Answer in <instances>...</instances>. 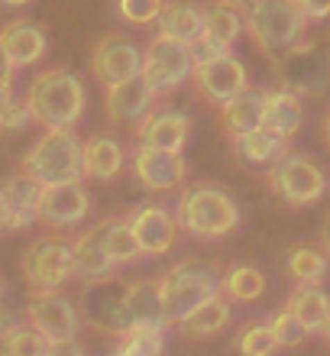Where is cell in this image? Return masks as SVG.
I'll return each instance as SVG.
<instances>
[{
	"instance_id": "obj_1",
	"label": "cell",
	"mask_w": 330,
	"mask_h": 356,
	"mask_svg": "<svg viewBox=\"0 0 330 356\" xmlns=\"http://www.w3.org/2000/svg\"><path fill=\"white\" fill-rule=\"evenodd\" d=\"M23 101L29 107V117L46 130H75L88 107V91L78 75L65 68H49L29 81Z\"/></svg>"
},
{
	"instance_id": "obj_2",
	"label": "cell",
	"mask_w": 330,
	"mask_h": 356,
	"mask_svg": "<svg viewBox=\"0 0 330 356\" xmlns=\"http://www.w3.org/2000/svg\"><path fill=\"white\" fill-rule=\"evenodd\" d=\"M175 224L201 240H220L233 234L240 224V207L224 188L217 185H191L181 191L175 207Z\"/></svg>"
},
{
	"instance_id": "obj_3",
	"label": "cell",
	"mask_w": 330,
	"mask_h": 356,
	"mask_svg": "<svg viewBox=\"0 0 330 356\" xmlns=\"http://www.w3.org/2000/svg\"><path fill=\"white\" fill-rule=\"evenodd\" d=\"M243 19L249 39L269 58H279L298 46L304 26H308V19L302 17L295 0H253L243 10Z\"/></svg>"
},
{
	"instance_id": "obj_4",
	"label": "cell",
	"mask_w": 330,
	"mask_h": 356,
	"mask_svg": "<svg viewBox=\"0 0 330 356\" xmlns=\"http://www.w3.org/2000/svg\"><path fill=\"white\" fill-rule=\"evenodd\" d=\"M23 172L33 175L42 188L65 185V181H81V140L75 130H46L33 143V149L23 159Z\"/></svg>"
},
{
	"instance_id": "obj_5",
	"label": "cell",
	"mask_w": 330,
	"mask_h": 356,
	"mask_svg": "<svg viewBox=\"0 0 330 356\" xmlns=\"http://www.w3.org/2000/svg\"><path fill=\"white\" fill-rule=\"evenodd\" d=\"M217 291H220V279H217V272H214V266L198 263V259H185V263L172 266L159 279L165 321L169 324H181L191 311L198 308V305H204Z\"/></svg>"
},
{
	"instance_id": "obj_6",
	"label": "cell",
	"mask_w": 330,
	"mask_h": 356,
	"mask_svg": "<svg viewBox=\"0 0 330 356\" xmlns=\"http://www.w3.org/2000/svg\"><path fill=\"white\" fill-rule=\"evenodd\" d=\"M272 72L279 78V88L292 94H327L330 91V49L327 42H298L285 56L272 58Z\"/></svg>"
},
{
	"instance_id": "obj_7",
	"label": "cell",
	"mask_w": 330,
	"mask_h": 356,
	"mask_svg": "<svg viewBox=\"0 0 330 356\" xmlns=\"http://www.w3.org/2000/svg\"><path fill=\"white\" fill-rule=\"evenodd\" d=\"M126 295H130V282L120 279V275H104V279L85 282L81 291H78V311H81V318L91 327L123 337L133 327Z\"/></svg>"
},
{
	"instance_id": "obj_8",
	"label": "cell",
	"mask_w": 330,
	"mask_h": 356,
	"mask_svg": "<svg viewBox=\"0 0 330 356\" xmlns=\"http://www.w3.org/2000/svg\"><path fill=\"white\" fill-rule=\"evenodd\" d=\"M265 178L285 204L292 207H304L321 201L324 191H327V175L311 156L304 152H285L282 159L265 169Z\"/></svg>"
},
{
	"instance_id": "obj_9",
	"label": "cell",
	"mask_w": 330,
	"mask_h": 356,
	"mask_svg": "<svg viewBox=\"0 0 330 356\" xmlns=\"http://www.w3.org/2000/svg\"><path fill=\"white\" fill-rule=\"evenodd\" d=\"M195 65H191V52L185 42H175L169 36H152V42L142 52V81L152 88L156 97L172 94L191 78Z\"/></svg>"
},
{
	"instance_id": "obj_10",
	"label": "cell",
	"mask_w": 330,
	"mask_h": 356,
	"mask_svg": "<svg viewBox=\"0 0 330 356\" xmlns=\"http://www.w3.org/2000/svg\"><path fill=\"white\" fill-rule=\"evenodd\" d=\"M23 275L33 291H58L75 269H72V243L62 236H39L23 253Z\"/></svg>"
},
{
	"instance_id": "obj_11",
	"label": "cell",
	"mask_w": 330,
	"mask_h": 356,
	"mask_svg": "<svg viewBox=\"0 0 330 356\" xmlns=\"http://www.w3.org/2000/svg\"><path fill=\"white\" fill-rule=\"evenodd\" d=\"M29 324L49 340V347L75 343L78 334V308L62 291H33L26 305Z\"/></svg>"
},
{
	"instance_id": "obj_12",
	"label": "cell",
	"mask_w": 330,
	"mask_h": 356,
	"mask_svg": "<svg viewBox=\"0 0 330 356\" xmlns=\"http://www.w3.org/2000/svg\"><path fill=\"white\" fill-rule=\"evenodd\" d=\"M91 72L104 88H113L120 81H130L142 72V52L133 46V39L120 36V33H107L94 49L91 58Z\"/></svg>"
},
{
	"instance_id": "obj_13",
	"label": "cell",
	"mask_w": 330,
	"mask_h": 356,
	"mask_svg": "<svg viewBox=\"0 0 330 356\" xmlns=\"http://www.w3.org/2000/svg\"><path fill=\"white\" fill-rule=\"evenodd\" d=\"M88 214H91V195L85 191L81 181H65V185L42 188L39 214H36L39 224L65 230V227H78Z\"/></svg>"
},
{
	"instance_id": "obj_14",
	"label": "cell",
	"mask_w": 330,
	"mask_h": 356,
	"mask_svg": "<svg viewBox=\"0 0 330 356\" xmlns=\"http://www.w3.org/2000/svg\"><path fill=\"white\" fill-rule=\"evenodd\" d=\"M133 175L146 191H175L188 178V162L181 152H162L140 143L133 152Z\"/></svg>"
},
{
	"instance_id": "obj_15",
	"label": "cell",
	"mask_w": 330,
	"mask_h": 356,
	"mask_svg": "<svg viewBox=\"0 0 330 356\" xmlns=\"http://www.w3.org/2000/svg\"><path fill=\"white\" fill-rule=\"evenodd\" d=\"M191 78H195V88H198L211 104H217V107H224L226 101H233L236 94H243L246 88H249L246 65L233 52L224 58H214L208 65H195Z\"/></svg>"
},
{
	"instance_id": "obj_16",
	"label": "cell",
	"mask_w": 330,
	"mask_h": 356,
	"mask_svg": "<svg viewBox=\"0 0 330 356\" xmlns=\"http://www.w3.org/2000/svg\"><path fill=\"white\" fill-rule=\"evenodd\" d=\"M126 220H130L133 234H136L146 256H165L175 246L179 224H175V214L165 211L162 204H140Z\"/></svg>"
},
{
	"instance_id": "obj_17",
	"label": "cell",
	"mask_w": 330,
	"mask_h": 356,
	"mask_svg": "<svg viewBox=\"0 0 330 356\" xmlns=\"http://www.w3.org/2000/svg\"><path fill=\"white\" fill-rule=\"evenodd\" d=\"M136 136L152 149L181 152L191 140V117L181 111H149L136 123Z\"/></svg>"
},
{
	"instance_id": "obj_18",
	"label": "cell",
	"mask_w": 330,
	"mask_h": 356,
	"mask_svg": "<svg viewBox=\"0 0 330 356\" xmlns=\"http://www.w3.org/2000/svg\"><path fill=\"white\" fill-rule=\"evenodd\" d=\"M72 269H75V279L81 282H94L113 275V259L104 246V220L94 227H88L72 240Z\"/></svg>"
},
{
	"instance_id": "obj_19",
	"label": "cell",
	"mask_w": 330,
	"mask_h": 356,
	"mask_svg": "<svg viewBox=\"0 0 330 356\" xmlns=\"http://www.w3.org/2000/svg\"><path fill=\"white\" fill-rule=\"evenodd\" d=\"M152 88L142 81V75L120 81V85L107 88L104 94V111L110 117V123H140L152 107Z\"/></svg>"
},
{
	"instance_id": "obj_20",
	"label": "cell",
	"mask_w": 330,
	"mask_h": 356,
	"mask_svg": "<svg viewBox=\"0 0 330 356\" xmlns=\"http://www.w3.org/2000/svg\"><path fill=\"white\" fill-rule=\"evenodd\" d=\"M0 195H3V204L10 214V230H23V227L36 224L39 197H42V185L36 178L26 172H17L0 185Z\"/></svg>"
},
{
	"instance_id": "obj_21",
	"label": "cell",
	"mask_w": 330,
	"mask_h": 356,
	"mask_svg": "<svg viewBox=\"0 0 330 356\" xmlns=\"http://www.w3.org/2000/svg\"><path fill=\"white\" fill-rule=\"evenodd\" d=\"M0 49L7 52L13 68L36 65L39 58L46 56V33L29 19H13L0 29Z\"/></svg>"
},
{
	"instance_id": "obj_22",
	"label": "cell",
	"mask_w": 330,
	"mask_h": 356,
	"mask_svg": "<svg viewBox=\"0 0 330 356\" xmlns=\"http://www.w3.org/2000/svg\"><path fill=\"white\" fill-rule=\"evenodd\" d=\"M302 123H304V107H302V97H298V94L285 91V88L265 91V104H263L265 130L288 143L295 133L302 130Z\"/></svg>"
},
{
	"instance_id": "obj_23",
	"label": "cell",
	"mask_w": 330,
	"mask_h": 356,
	"mask_svg": "<svg viewBox=\"0 0 330 356\" xmlns=\"http://www.w3.org/2000/svg\"><path fill=\"white\" fill-rule=\"evenodd\" d=\"M285 311H292L298 324L311 334H324L330 321V295L321 289V285H295L285 298Z\"/></svg>"
},
{
	"instance_id": "obj_24",
	"label": "cell",
	"mask_w": 330,
	"mask_h": 356,
	"mask_svg": "<svg viewBox=\"0 0 330 356\" xmlns=\"http://www.w3.org/2000/svg\"><path fill=\"white\" fill-rule=\"evenodd\" d=\"M81 169L88 178L110 181L123 169V146L107 133H94L81 143Z\"/></svg>"
},
{
	"instance_id": "obj_25",
	"label": "cell",
	"mask_w": 330,
	"mask_h": 356,
	"mask_svg": "<svg viewBox=\"0 0 330 356\" xmlns=\"http://www.w3.org/2000/svg\"><path fill=\"white\" fill-rule=\"evenodd\" d=\"M263 104H265V91L246 88L243 94H236L233 101H226L224 107H220V123H224V130L230 133V140L263 127Z\"/></svg>"
},
{
	"instance_id": "obj_26",
	"label": "cell",
	"mask_w": 330,
	"mask_h": 356,
	"mask_svg": "<svg viewBox=\"0 0 330 356\" xmlns=\"http://www.w3.org/2000/svg\"><path fill=\"white\" fill-rule=\"evenodd\" d=\"M159 26V36H169L175 42H195V39L204 33V13L195 3H185V0H175V3H165L156 19Z\"/></svg>"
},
{
	"instance_id": "obj_27",
	"label": "cell",
	"mask_w": 330,
	"mask_h": 356,
	"mask_svg": "<svg viewBox=\"0 0 330 356\" xmlns=\"http://www.w3.org/2000/svg\"><path fill=\"white\" fill-rule=\"evenodd\" d=\"M233 156L243 162V165H249V169H263V165L269 169V165H275V162L285 156V140H279L275 133L259 127V130H253V133L236 136Z\"/></svg>"
},
{
	"instance_id": "obj_28",
	"label": "cell",
	"mask_w": 330,
	"mask_h": 356,
	"mask_svg": "<svg viewBox=\"0 0 330 356\" xmlns=\"http://www.w3.org/2000/svg\"><path fill=\"white\" fill-rule=\"evenodd\" d=\"M126 308H130L133 324H152V327H165V308H162L159 279H136L130 282V295H126Z\"/></svg>"
},
{
	"instance_id": "obj_29",
	"label": "cell",
	"mask_w": 330,
	"mask_h": 356,
	"mask_svg": "<svg viewBox=\"0 0 330 356\" xmlns=\"http://www.w3.org/2000/svg\"><path fill=\"white\" fill-rule=\"evenodd\" d=\"M285 269L298 285H321L330 269V259L321 246L311 243H295L285 256Z\"/></svg>"
},
{
	"instance_id": "obj_30",
	"label": "cell",
	"mask_w": 330,
	"mask_h": 356,
	"mask_svg": "<svg viewBox=\"0 0 330 356\" xmlns=\"http://www.w3.org/2000/svg\"><path fill=\"white\" fill-rule=\"evenodd\" d=\"M226 324H230V305L217 291V295H211L204 305L191 311L188 318L179 324V330L188 334V337H211V334H220Z\"/></svg>"
},
{
	"instance_id": "obj_31",
	"label": "cell",
	"mask_w": 330,
	"mask_h": 356,
	"mask_svg": "<svg viewBox=\"0 0 330 356\" xmlns=\"http://www.w3.org/2000/svg\"><path fill=\"white\" fill-rule=\"evenodd\" d=\"M104 246L110 253L113 266H133L146 256L126 217H107L104 220Z\"/></svg>"
},
{
	"instance_id": "obj_32",
	"label": "cell",
	"mask_w": 330,
	"mask_h": 356,
	"mask_svg": "<svg viewBox=\"0 0 330 356\" xmlns=\"http://www.w3.org/2000/svg\"><path fill=\"white\" fill-rule=\"evenodd\" d=\"M220 295L230 301H243V305H249V301L263 298L265 295V275L256 266H230L226 269V275L220 279Z\"/></svg>"
},
{
	"instance_id": "obj_33",
	"label": "cell",
	"mask_w": 330,
	"mask_h": 356,
	"mask_svg": "<svg viewBox=\"0 0 330 356\" xmlns=\"http://www.w3.org/2000/svg\"><path fill=\"white\" fill-rule=\"evenodd\" d=\"M204 13V33L211 39H217L224 46H233L236 39L246 33V19H243V10L236 7H226V3H211V7L201 10Z\"/></svg>"
},
{
	"instance_id": "obj_34",
	"label": "cell",
	"mask_w": 330,
	"mask_h": 356,
	"mask_svg": "<svg viewBox=\"0 0 330 356\" xmlns=\"http://www.w3.org/2000/svg\"><path fill=\"white\" fill-rule=\"evenodd\" d=\"M165 353V327L152 324H133L120 337L117 356H162Z\"/></svg>"
},
{
	"instance_id": "obj_35",
	"label": "cell",
	"mask_w": 330,
	"mask_h": 356,
	"mask_svg": "<svg viewBox=\"0 0 330 356\" xmlns=\"http://www.w3.org/2000/svg\"><path fill=\"white\" fill-rule=\"evenodd\" d=\"M49 340L33 324H13L7 334H0V353L3 356H49Z\"/></svg>"
},
{
	"instance_id": "obj_36",
	"label": "cell",
	"mask_w": 330,
	"mask_h": 356,
	"mask_svg": "<svg viewBox=\"0 0 330 356\" xmlns=\"http://www.w3.org/2000/svg\"><path fill=\"white\" fill-rule=\"evenodd\" d=\"M236 350H240V356H272L275 350H279V343H275L272 330H269V324H246L240 334H236Z\"/></svg>"
},
{
	"instance_id": "obj_37",
	"label": "cell",
	"mask_w": 330,
	"mask_h": 356,
	"mask_svg": "<svg viewBox=\"0 0 330 356\" xmlns=\"http://www.w3.org/2000/svg\"><path fill=\"white\" fill-rule=\"evenodd\" d=\"M265 324H269V330H272V337H275V343H279V347H298V343L308 337V330L298 324V318H295L292 311H285V308L275 311Z\"/></svg>"
},
{
	"instance_id": "obj_38",
	"label": "cell",
	"mask_w": 330,
	"mask_h": 356,
	"mask_svg": "<svg viewBox=\"0 0 330 356\" xmlns=\"http://www.w3.org/2000/svg\"><path fill=\"white\" fill-rule=\"evenodd\" d=\"M165 7V0H117V13L133 26H149L156 23Z\"/></svg>"
},
{
	"instance_id": "obj_39",
	"label": "cell",
	"mask_w": 330,
	"mask_h": 356,
	"mask_svg": "<svg viewBox=\"0 0 330 356\" xmlns=\"http://www.w3.org/2000/svg\"><path fill=\"white\" fill-rule=\"evenodd\" d=\"M188 52H191V65H208L214 58H224L230 56V46L217 42V39H211L208 33H201L195 42H188Z\"/></svg>"
},
{
	"instance_id": "obj_40",
	"label": "cell",
	"mask_w": 330,
	"mask_h": 356,
	"mask_svg": "<svg viewBox=\"0 0 330 356\" xmlns=\"http://www.w3.org/2000/svg\"><path fill=\"white\" fill-rule=\"evenodd\" d=\"M29 120H33V117H29L26 101H17V97L3 101V111H0V133H17V130H23Z\"/></svg>"
},
{
	"instance_id": "obj_41",
	"label": "cell",
	"mask_w": 330,
	"mask_h": 356,
	"mask_svg": "<svg viewBox=\"0 0 330 356\" xmlns=\"http://www.w3.org/2000/svg\"><path fill=\"white\" fill-rule=\"evenodd\" d=\"M298 10H302V17L308 23H321V19L330 17V0H295Z\"/></svg>"
},
{
	"instance_id": "obj_42",
	"label": "cell",
	"mask_w": 330,
	"mask_h": 356,
	"mask_svg": "<svg viewBox=\"0 0 330 356\" xmlns=\"http://www.w3.org/2000/svg\"><path fill=\"white\" fill-rule=\"evenodd\" d=\"M13 72H17V68L10 65L7 52L0 49V101H10V97H13Z\"/></svg>"
},
{
	"instance_id": "obj_43",
	"label": "cell",
	"mask_w": 330,
	"mask_h": 356,
	"mask_svg": "<svg viewBox=\"0 0 330 356\" xmlns=\"http://www.w3.org/2000/svg\"><path fill=\"white\" fill-rule=\"evenodd\" d=\"M321 250L327 253V259H330V217L324 220V227H321Z\"/></svg>"
},
{
	"instance_id": "obj_44",
	"label": "cell",
	"mask_w": 330,
	"mask_h": 356,
	"mask_svg": "<svg viewBox=\"0 0 330 356\" xmlns=\"http://www.w3.org/2000/svg\"><path fill=\"white\" fill-rule=\"evenodd\" d=\"M0 230H10V214L7 204H3V195H0Z\"/></svg>"
},
{
	"instance_id": "obj_45",
	"label": "cell",
	"mask_w": 330,
	"mask_h": 356,
	"mask_svg": "<svg viewBox=\"0 0 330 356\" xmlns=\"http://www.w3.org/2000/svg\"><path fill=\"white\" fill-rule=\"evenodd\" d=\"M220 3H226V7H236V10H246L253 0H220Z\"/></svg>"
},
{
	"instance_id": "obj_46",
	"label": "cell",
	"mask_w": 330,
	"mask_h": 356,
	"mask_svg": "<svg viewBox=\"0 0 330 356\" xmlns=\"http://www.w3.org/2000/svg\"><path fill=\"white\" fill-rule=\"evenodd\" d=\"M3 7H26V3H33V0H0Z\"/></svg>"
},
{
	"instance_id": "obj_47",
	"label": "cell",
	"mask_w": 330,
	"mask_h": 356,
	"mask_svg": "<svg viewBox=\"0 0 330 356\" xmlns=\"http://www.w3.org/2000/svg\"><path fill=\"white\" fill-rule=\"evenodd\" d=\"M324 136H327V143H330V111L324 113Z\"/></svg>"
},
{
	"instance_id": "obj_48",
	"label": "cell",
	"mask_w": 330,
	"mask_h": 356,
	"mask_svg": "<svg viewBox=\"0 0 330 356\" xmlns=\"http://www.w3.org/2000/svg\"><path fill=\"white\" fill-rule=\"evenodd\" d=\"M324 337H327V340H330V321H327V327H324Z\"/></svg>"
},
{
	"instance_id": "obj_49",
	"label": "cell",
	"mask_w": 330,
	"mask_h": 356,
	"mask_svg": "<svg viewBox=\"0 0 330 356\" xmlns=\"http://www.w3.org/2000/svg\"><path fill=\"white\" fill-rule=\"evenodd\" d=\"M0 295H3V282H0Z\"/></svg>"
},
{
	"instance_id": "obj_50",
	"label": "cell",
	"mask_w": 330,
	"mask_h": 356,
	"mask_svg": "<svg viewBox=\"0 0 330 356\" xmlns=\"http://www.w3.org/2000/svg\"><path fill=\"white\" fill-rule=\"evenodd\" d=\"M0 111H3V101H0Z\"/></svg>"
},
{
	"instance_id": "obj_51",
	"label": "cell",
	"mask_w": 330,
	"mask_h": 356,
	"mask_svg": "<svg viewBox=\"0 0 330 356\" xmlns=\"http://www.w3.org/2000/svg\"><path fill=\"white\" fill-rule=\"evenodd\" d=\"M327 49H330V46H327Z\"/></svg>"
}]
</instances>
